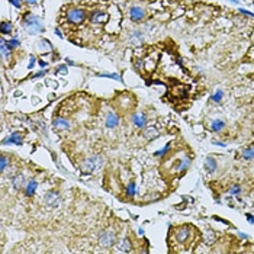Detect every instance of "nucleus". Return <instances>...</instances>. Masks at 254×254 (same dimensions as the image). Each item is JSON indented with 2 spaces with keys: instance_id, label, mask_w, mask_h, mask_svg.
I'll return each instance as SVG.
<instances>
[{
  "instance_id": "1",
  "label": "nucleus",
  "mask_w": 254,
  "mask_h": 254,
  "mask_svg": "<svg viewBox=\"0 0 254 254\" xmlns=\"http://www.w3.org/2000/svg\"><path fill=\"white\" fill-rule=\"evenodd\" d=\"M86 19H87V12L81 7H68V10L65 12V20L70 25H81L84 23Z\"/></svg>"
},
{
  "instance_id": "2",
  "label": "nucleus",
  "mask_w": 254,
  "mask_h": 254,
  "mask_svg": "<svg viewBox=\"0 0 254 254\" xmlns=\"http://www.w3.org/2000/svg\"><path fill=\"white\" fill-rule=\"evenodd\" d=\"M23 26H25L26 31L29 33H32V35L44 31V25H42L41 19H39L38 16L32 15V13H26L25 15V18H23Z\"/></svg>"
},
{
  "instance_id": "3",
  "label": "nucleus",
  "mask_w": 254,
  "mask_h": 254,
  "mask_svg": "<svg viewBox=\"0 0 254 254\" xmlns=\"http://www.w3.org/2000/svg\"><path fill=\"white\" fill-rule=\"evenodd\" d=\"M103 166V158L100 156H90L87 157L84 161L81 163V170L84 171V173H93L94 170L100 169Z\"/></svg>"
},
{
  "instance_id": "4",
  "label": "nucleus",
  "mask_w": 254,
  "mask_h": 254,
  "mask_svg": "<svg viewBox=\"0 0 254 254\" xmlns=\"http://www.w3.org/2000/svg\"><path fill=\"white\" fill-rule=\"evenodd\" d=\"M115 241H116V232H115V229L112 228L105 229L103 232L100 234V237H99V244L105 248L112 247L115 244Z\"/></svg>"
},
{
  "instance_id": "5",
  "label": "nucleus",
  "mask_w": 254,
  "mask_h": 254,
  "mask_svg": "<svg viewBox=\"0 0 254 254\" xmlns=\"http://www.w3.org/2000/svg\"><path fill=\"white\" fill-rule=\"evenodd\" d=\"M44 203L51 209L58 208L60 203H61V195H60L57 190H48V192H45V195H44Z\"/></svg>"
},
{
  "instance_id": "6",
  "label": "nucleus",
  "mask_w": 254,
  "mask_h": 254,
  "mask_svg": "<svg viewBox=\"0 0 254 254\" xmlns=\"http://www.w3.org/2000/svg\"><path fill=\"white\" fill-rule=\"evenodd\" d=\"M89 20L93 25H103L109 20V13L105 12V10H94L93 13H90Z\"/></svg>"
},
{
  "instance_id": "7",
  "label": "nucleus",
  "mask_w": 254,
  "mask_h": 254,
  "mask_svg": "<svg viewBox=\"0 0 254 254\" xmlns=\"http://www.w3.org/2000/svg\"><path fill=\"white\" fill-rule=\"evenodd\" d=\"M145 15H147V12H145L141 6H132L129 9V12H128L129 19L132 20V22H135V23H138V22H141V20L145 19Z\"/></svg>"
},
{
  "instance_id": "8",
  "label": "nucleus",
  "mask_w": 254,
  "mask_h": 254,
  "mask_svg": "<svg viewBox=\"0 0 254 254\" xmlns=\"http://www.w3.org/2000/svg\"><path fill=\"white\" fill-rule=\"evenodd\" d=\"M119 122H121V118L118 113L115 112H109L106 118H105V125H106V128H109V129H115L119 126Z\"/></svg>"
},
{
  "instance_id": "9",
  "label": "nucleus",
  "mask_w": 254,
  "mask_h": 254,
  "mask_svg": "<svg viewBox=\"0 0 254 254\" xmlns=\"http://www.w3.org/2000/svg\"><path fill=\"white\" fill-rule=\"evenodd\" d=\"M190 227H180V228H177L176 229V238H177V241H179V244H184V242L187 241L190 238Z\"/></svg>"
},
{
  "instance_id": "10",
  "label": "nucleus",
  "mask_w": 254,
  "mask_h": 254,
  "mask_svg": "<svg viewBox=\"0 0 254 254\" xmlns=\"http://www.w3.org/2000/svg\"><path fill=\"white\" fill-rule=\"evenodd\" d=\"M52 126H54V129L57 131H68L70 129V126H71V124H70V121H67L65 118H55L54 121H52Z\"/></svg>"
},
{
  "instance_id": "11",
  "label": "nucleus",
  "mask_w": 254,
  "mask_h": 254,
  "mask_svg": "<svg viewBox=\"0 0 254 254\" xmlns=\"http://www.w3.org/2000/svg\"><path fill=\"white\" fill-rule=\"evenodd\" d=\"M23 142V135L20 132H12L6 139H3L2 144L3 145H7V144H15V145H22Z\"/></svg>"
},
{
  "instance_id": "12",
  "label": "nucleus",
  "mask_w": 254,
  "mask_h": 254,
  "mask_svg": "<svg viewBox=\"0 0 254 254\" xmlns=\"http://www.w3.org/2000/svg\"><path fill=\"white\" fill-rule=\"evenodd\" d=\"M132 124L138 129H144L147 125V116L144 113H134L132 115Z\"/></svg>"
},
{
  "instance_id": "13",
  "label": "nucleus",
  "mask_w": 254,
  "mask_h": 254,
  "mask_svg": "<svg viewBox=\"0 0 254 254\" xmlns=\"http://www.w3.org/2000/svg\"><path fill=\"white\" fill-rule=\"evenodd\" d=\"M116 248L119 250V251H122V253H129L131 250H132L131 240H129V238H126V237L121 238V240L116 242Z\"/></svg>"
},
{
  "instance_id": "14",
  "label": "nucleus",
  "mask_w": 254,
  "mask_h": 254,
  "mask_svg": "<svg viewBox=\"0 0 254 254\" xmlns=\"http://www.w3.org/2000/svg\"><path fill=\"white\" fill-rule=\"evenodd\" d=\"M36 190H38V182L36 180H29L28 184L25 186V195L26 196H33L36 193Z\"/></svg>"
},
{
  "instance_id": "15",
  "label": "nucleus",
  "mask_w": 254,
  "mask_h": 254,
  "mask_svg": "<svg viewBox=\"0 0 254 254\" xmlns=\"http://www.w3.org/2000/svg\"><path fill=\"white\" fill-rule=\"evenodd\" d=\"M12 186L15 189L18 190L20 189L22 186H25V176L22 174V173H18V174H15L12 177Z\"/></svg>"
},
{
  "instance_id": "16",
  "label": "nucleus",
  "mask_w": 254,
  "mask_h": 254,
  "mask_svg": "<svg viewBox=\"0 0 254 254\" xmlns=\"http://www.w3.org/2000/svg\"><path fill=\"white\" fill-rule=\"evenodd\" d=\"M160 135V132L157 129L156 126H145L144 128V137L147 138V139H154Z\"/></svg>"
},
{
  "instance_id": "17",
  "label": "nucleus",
  "mask_w": 254,
  "mask_h": 254,
  "mask_svg": "<svg viewBox=\"0 0 254 254\" xmlns=\"http://www.w3.org/2000/svg\"><path fill=\"white\" fill-rule=\"evenodd\" d=\"M216 167H218V164H216L215 158H214V157H208L206 161H205V169H206V171H208V173H214L216 170Z\"/></svg>"
},
{
  "instance_id": "18",
  "label": "nucleus",
  "mask_w": 254,
  "mask_h": 254,
  "mask_svg": "<svg viewBox=\"0 0 254 254\" xmlns=\"http://www.w3.org/2000/svg\"><path fill=\"white\" fill-rule=\"evenodd\" d=\"M0 50H2V57H3V60H7L10 58V48L7 46V42L5 41V39H2L0 41Z\"/></svg>"
},
{
  "instance_id": "19",
  "label": "nucleus",
  "mask_w": 254,
  "mask_h": 254,
  "mask_svg": "<svg viewBox=\"0 0 254 254\" xmlns=\"http://www.w3.org/2000/svg\"><path fill=\"white\" fill-rule=\"evenodd\" d=\"M225 128V122L222 121V119H215L212 124H211V129L214 131V132H219Z\"/></svg>"
},
{
  "instance_id": "20",
  "label": "nucleus",
  "mask_w": 254,
  "mask_h": 254,
  "mask_svg": "<svg viewBox=\"0 0 254 254\" xmlns=\"http://www.w3.org/2000/svg\"><path fill=\"white\" fill-rule=\"evenodd\" d=\"M126 196H129V197H134V196L137 195V184L134 182H129L128 183V186H126Z\"/></svg>"
},
{
  "instance_id": "21",
  "label": "nucleus",
  "mask_w": 254,
  "mask_h": 254,
  "mask_svg": "<svg viewBox=\"0 0 254 254\" xmlns=\"http://www.w3.org/2000/svg\"><path fill=\"white\" fill-rule=\"evenodd\" d=\"M99 77H106V78H113L116 81H122V77L118 73H99Z\"/></svg>"
},
{
  "instance_id": "22",
  "label": "nucleus",
  "mask_w": 254,
  "mask_h": 254,
  "mask_svg": "<svg viewBox=\"0 0 254 254\" xmlns=\"http://www.w3.org/2000/svg\"><path fill=\"white\" fill-rule=\"evenodd\" d=\"M39 50H41L42 52H44V51H45V52H51L52 51V45L48 42V41H46V39H42V41L39 42Z\"/></svg>"
},
{
  "instance_id": "23",
  "label": "nucleus",
  "mask_w": 254,
  "mask_h": 254,
  "mask_svg": "<svg viewBox=\"0 0 254 254\" xmlns=\"http://www.w3.org/2000/svg\"><path fill=\"white\" fill-rule=\"evenodd\" d=\"M0 32L3 33V35L10 33L12 32V23H10V22H2V25H0Z\"/></svg>"
},
{
  "instance_id": "24",
  "label": "nucleus",
  "mask_w": 254,
  "mask_h": 254,
  "mask_svg": "<svg viewBox=\"0 0 254 254\" xmlns=\"http://www.w3.org/2000/svg\"><path fill=\"white\" fill-rule=\"evenodd\" d=\"M241 157L244 160H253L254 158V147H250L247 150H244L241 153Z\"/></svg>"
},
{
  "instance_id": "25",
  "label": "nucleus",
  "mask_w": 254,
  "mask_h": 254,
  "mask_svg": "<svg viewBox=\"0 0 254 254\" xmlns=\"http://www.w3.org/2000/svg\"><path fill=\"white\" fill-rule=\"evenodd\" d=\"M189 164H190V158L189 157H186V158H183L180 163L177 164V171H184V170L189 167Z\"/></svg>"
},
{
  "instance_id": "26",
  "label": "nucleus",
  "mask_w": 254,
  "mask_h": 254,
  "mask_svg": "<svg viewBox=\"0 0 254 254\" xmlns=\"http://www.w3.org/2000/svg\"><path fill=\"white\" fill-rule=\"evenodd\" d=\"M10 164V160H9V157L7 156H2V158H0V170H2V173H5L6 171V167Z\"/></svg>"
},
{
  "instance_id": "27",
  "label": "nucleus",
  "mask_w": 254,
  "mask_h": 254,
  "mask_svg": "<svg viewBox=\"0 0 254 254\" xmlns=\"http://www.w3.org/2000/svg\"><path fill=\"white\" fill-rule=\"evenodd\" d=\"M170 148H171V144H166V147H164L163 150H158V151H156V153H154V156L156 157H164L166 156V154H167V153H169L170 151Z\"/></svg>"
},
{
  "instance_id": "28",
  "label": "nucleus",
  "mask_w": 254,
  "mask_h": 254,
  "mask_svg": "<svg viewBox=\"0 0 254 254\" xmlns=\"http://www.w3.org/2000/svg\"><path fill=\"white\" fill-rule=\"evenodd\" d=\"M19 45H20V42H19V39H18V36H15V38H12V39H9V41H7V46H9L10 50L18 48Z\"/></svg>"
},
{
  "instance_id": "29",
  "label": "nucleus",
  "mask_w": 254,
  "mask_h": 254,
  "mask_svg": "<svg viewBox=\"0 0 254 254\" xmlns=\"http://www.w3.org/2000/svg\"><path fill=\"white\" fill-rule=\"evenodd\" d=\"M222 98H224V93H222L221 90H216L215 91V94H214V96H212V100H214V102H216V103H219V102H221L222 100Z\"/></svg>"
},
{
  "instance_id": "30",
  "label": "nucleus",
  "mask_w": 254,
  "mask_h": 254,
  "mask_svg": "<svg viewBox=\"0 0 254 254\" xmlns=\"http://www.w3.org/2000/svg\"><path fill=\"white\" fill-rule=\"evenodd\" d=\"M240 192H241V187H240L238 184H235V186H232V187L229 189V193H231V195H238Z\"/></svg>"
},
{
  "instance_id": "31",
  "label": "nucleus",
  "mask_w": 254,
  "mask_h": 254,
  "mask_svg": "<svg viewBox=\"0 0 254 254\" xmlns=\"http://www.w3.org/2000/svg\"><path fill=\"white\" fill-rule=\"evenodd\" d=\"M135 68H137V70H139V71H142V70H144V61H142V60H138V61H135Z\"/></svg>"
},
{
  "instance_id": "32",
  "label": "nucleus",
  "mask_w": 254,
  "mask_h": 254,
  "mask_svg": "<svg viewBox=\"0 0 254 254\" xmlns=\"http://www.w3.org/2000/svg\"><path fill=\"white\" fill-rule=\"evenodd\" d=\"M9 3L13 5L15 7H20V6H22V0H9Z\"/></svg>"
},
{
  "instance_id": "33",
  "label": "nucleus",
  "mask_w": 254,
  "mask_h": 254,
  "mask_svg": "<svg viewBox=\"0 0 254 254\" xmlns=\"http://www.w3.org/2000/svg\"><path fill=\"white\" fill-rule=\"evenodd\" d=\"M57 71L61 73V74H67V67L65 65H60L58 68H57Z\"/></svg>"
},
{
  "instance_id": "34",
  "label": "nucleus",
  "mask_w": 254,
  "mask_h": 254,
  "mask_svg": "<svg viewBox=\"0 0 254 254\" xmlns=\"http://www.w3.org/2000/svg\"><path fill=\"white\" fill-rule=\"evenodd\" d=\"M46 73H48V70H42V71H39V73H36V74H35V76H33V77H35V78H38V77H42V76H45Z\"/></svg>"
},
{
  "instance_id": "35",
  "label": "nucleus",
  "mask_w": 254,
  "mask_h": 254,
  "mask_svg": "<svg viewBox=\"0 0 254 254\" xmlns=\"http://www.w3.org/2000/svg\"><path fill=\"white\" fill-rule=\"evenodd\" d=\"M33 65H35V58H33V57H31V58H29V64H28V68H29V70H32Z\"/></svg>"
},
{
  "instance_id": "36",
  "label": "nucleus",
  "mask_w": 254,
  "mask_h": 254,
  "mask_svg": "<svg viewBox=\"0 0 254 254\" xmlns=\"http://www.w3.org/2000/svg\"><path fill=\"white\" fill-rule=\"evenodd\" d=\"M39 65H41L42 68H45L46 65H48V63H46V61H44V60H41V61H39Z\"/></svg>"
},
{
  "instance_id": "37",
  "label": "nucleus",
  "mask_w": 254,
  "mask_h": 254,
  "mask_svg": "<svg viewBox=\"0 0 254 254\" xmlns=\"http://www.w3.org/2000/svg\"><path fill=\"white\" fill-rule=\"evenodd\" d=\"M247 219L250 224H254V216L253 215H247Z\"/></svg>"
},
{
  "instance_id": "38",
  "label": "nucleus",
  "mask_w": 254,
  "mask_h": 254,
  "mask_svg": "<svg viewBox=\"0 0 254 254\" xmlns=\"http://www.w3.org/2000/svg\"><path fill=\"white\" fill-rule=\"evenodd\" d=\"M214 144H215V145H219V147H225V144H224V142H218V141H214Z\"/></svg>"
},
{
  "instance_id": "39",
  "label": "nucleus",
  "mask_w": 254,
  "mask_h": 254,
  "mask_svg": "<svg viewBox=\"0 0 254 254\" xmlns=\"http://www.w3.org/2000/svg\"><path fill=\"white\" fill-rule=\"evenodd\" d=\"M28 3H31V5H36L38 3V0H26Z\"/></svg>"
},
{
  "instance_id": "40",
  "label": "nucleus",
  "mask_w": 254,
  "mask_h": 254,
  "mask_svg": "<svg viewBox=\"0 0 254 254\" xmlns=\"http://www.w3.org/2000/svg\"><path fill=\"white\" fill-rule=\"evenodd\" d=\"M55 33L58 35L60 38H63V35H61V32H60V29H57V28H55Z\"/></svg>"
},
{
  "instance_id": "41",
  "label": "nucleus",
  "mask_w": 254,
  "mask_h": 254,
  "mask_svg": "<svg viewBox=\"0 0 254 254\" xmlns=\"http://www.w3.org/2000/svg\"><path fill=\"white\" fill-rule=\"evenodd\" d=\"M65 61H67V64H68V65H74V63H73L71 60H68V58H67Z\"/></svg>"
},
{
  "instance_id": "42",
  "label": "nucleus",
  "mask_w": 254,
  "mask_h": 254,
  "mask_svg": "<svg viewBox=\"0 0 254 254\" xmlns=\"http://www.w3.org/2000/svg\"><path fill=\"white\" fill-rule=\"evenodd\" d=\"M138 234H139V235H144V229L139 228V229H138Z\"/></svg>"
},
{
  "instance_id": "43",
  "label": "nucleus",
  "mask_w": 254,
  "mask_h": 254,
  "mask_svg": "<svg viewBox=\"0 0 254 254\" xmlns=\"http://www.w3.org/2000/svg\"><path fill=\"white\" fill-rule=\"evenodd\" d=\"M231 2H234V3H237V2H238V0H231Z\"/></svg>"
}]
</instances>
